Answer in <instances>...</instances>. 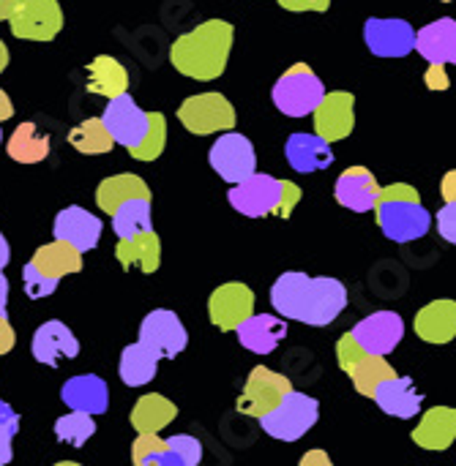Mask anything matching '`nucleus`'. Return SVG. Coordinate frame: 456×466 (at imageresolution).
Masks as SVG:
<instances>
[{"mask_svg":"<svg viewBox=\"0 0 456 466\" xmlns=\"http://www.w3.org/2000/svg\"><path fill=\"white\" fill-rule=\"evenodd\" d=\"M271 306L282 319L328 328L347 306V287L331 276H306L298 270L282 273L271 287Z\"/></svg>","mask_w":456,"mask_h":466,"instance_id":"f257e3e1","label":"nucleus"},{"mask_svg":"<svg viewBox=\"0 0 456 466\" xmlns=\"http://www.w3.org/2000/svg\"><path fill=\"white\" fill-rule=\"evenodd\" d=\"M235 30L224 19H208L178 35L170 46V63L178 74L200 82H211L224 74Z\"/></svg>","mask_w":456,"mask_h":466,"instance_id":"f03ea898","label":"nucleus"},{"mask_svg":"<svg viewBox=\"0 0 456 466\" xmlns=\"http://www.w3.org/2000/svg\"><path fill=\"white\" fill-rule=\"evenodd\" d=\"M375 218L389 240L410 243L430 232L435 216L421 205V197L410 183H394L380 188Z\"/></svg>","mask_w":456,"mask_h":466,"instance_id":"7ed1b4c3","label":"nucleus"},{"mask_svg":"<svg viewBox=\"0 0 456 466\" xmlns=\"http://www.w3.org/2000/svg\"><path fill=\"white\" fill-rule=\"evenodd\" d=\"M271 98H274V104H276V109L282 115L306 117L326 98V85L306 63H295L276 79V85L271 90Z\"/></svg>","mask_w":456,"mask_h":466,"instance_id":"20e7f679","label":"nucleus"},{"mask_svg":"<svg viewBox=\"0 0 456 466\" xmlns=\"http://www.w3.org/2000/svg\"><path fill=\"white\" fill-rule=\"evenodd\" d=\"M317 420H320L317 399L290 390L274 412L260 418V426L268 437H274L279 442H298L306 431L315 429Z\"/></svg>","mask_w":456,"mask_h":466,"instance_id":"39448f33","label":"nucleus"},{"mask_svg":"<svg viewBox=\"0 0 456 466\" xmlns=\"http://www.w3.org/2000/svg\"><path fill=\"white\" fill-rule=\"evenodd\" d=\"M178 120L183 123L186 131L197 137L219 134V131H233L235 128V109L222 93H200L189 96L178 106Z\"/></svg>","mask_w":456,"mask_h":466,"instance_id":"423d86ee","label":"nucleus"},{"mask_svg":"<svg viewBox=\"0 0 456 466\" xmlns=\"http://www.w3.org/2000/svg\"><path fill=\"white\" fill-rule=\"evenodd\" d=\"M290 390H293V385L285 374H276L265 366H257V369H252V374H249V380H246V385L235 401V410L246 418L260 420L268 412H274Z\"/></svg>","mask_w":456,"mask_h":466,"instance_id":"0eeeda50","label":"nucleus"},{"mask_svg":"<svg viewBox=\"0 0 456 466\" xmlns=\"http://www.w3.org/2000/svg\"><path fill=\"white\" fill-rule=\"evenodd\" d=\"M8 25L16 38L52 41L63 27V11L57 0H14Z\"/></svg>","mask_w":456,"mask_h":466,"instance_id":"6e6552de","label":"nucleus"},{"mask_svg":"<svg viewBox=\"0 0 456 466\" xmlns=\"http://www.w3.org/2000/svg\"><path fill=\"white\" fill-rule=\"evenodd\" d=\"M208 161H211L213 172H216L222 180L233 183V186L244 183L246 177H252V175L257 172V153H254V145L249 142V137H244V134H238V131L222 134V137L213 142V147H211V153H208Z\"/></svg>","mask_w":456,"mask_h":466,"instance_id":"1a4fd4ad","label":"nucleus"},{"mask_svg":"<svg viewBox=\"0 0 456 466\" xmlns=\"http://www.w3.org/2000/svg\"><path fill=\"white\" fill-rule=\"evenodd\" d=\"M233 210H238L246 218H265L279 216L282 208V180L265 172H254L244 183L233 186L227 194Z\"/></svg>","mask_w":456,"mask_h":466,"instance_id":"9d476101","label":"nucleus"},{"mask_svg":"<svg viewBox=\"0 0 456 466\" xmlns=\"http://www.w3.org/2000/svg\"><path fill=\"white\" fill-rule=\"evenodd\" d=\"M140 344L153 350L161 360H172L186 350L189 333H186V328L175 311L156 309L140 325Z\"/></svg>","mask_w":456,"mask_h":466,"instance_id":"9b49d317","label":"nucleus"},{"mask_svg":"<svg viewBox=\"0 0 456 466\" xmlns=\"http://www.w3.org/2000/svg\"><path fill=\"white\" fill-rule=\"evenodd\" d=\"M101 120H104L109 137L115 139V145H123L126 150H134L145 139V134H148L150 112L140 109V104L129 93H123V96L112 98L107 104Z\"/></svg>","mask_w":456,"mask_h":466,"instance_id":"f8f14e48","label":"nucleus"},{"mask_svg":"<svg viewBox=\"0 0 456 466\" xmlns=\"http://www.w3.org/2000/svg\"><path fill=\"white\" fill-rule=\"evenodd\" d=\"M252 314H254V292L246 284L227 281L211 292L208 317H211L213 328H219L222 333L238 330Z\"/></svg>","mask_w":456,"mask_h":466,"instance_id":"ddd939ff","label":"nucleus"},{"mask_svg":"<svg viewBox=\"0 0 456 466\" xmlns=\"http://www.w3.org/2000/svg\"><path fill=\"white\" fill-rule=\"evenodd\" d=\"M315 115V134L328 145L342 142L356 128V96L347 90H331L320 101Z\"/></svg>","mask_w":456,"mask_h":466,"instance_id":"4468645a","label":"nucleus"},{"mask_svg":"<svg viewBox=\"0 0 456 466\" xmlns=\"http://www.w3.org/2000/svg\"><path fill=\"white\" fill-rule=\"evenodd\" d=\"M364 41L378 57H405L416 49V30L408 19H380L364 22Z\"/></svg>","mask_w":456,"mask_h":466,"instance_id":"2eb2a0df","label":"nucleus"},{"mask_svg":"<svg viewBox=\"0 0 456 466\" xmlns=\"http://www.w3.org/2000/svg\"><path fill=\"white\" fill-rule=\"evenodd\" d=\"M350 336L358 341V347H361L367 355L386 358V355L394 352V347L405 339V322H402V317L394 314V311H378V314L364 317V319L350 330Z\"/></svg>","mask_w":456,"mask_h":466,"instance_id":"dca6fc26","label":"nucleus"},{"mask_svg":"<svg viewBox=\"0 0 456 466\" xmlns=\"http://www.w3.org/2000/svg\"><path fill=\"white\" fill-rule=\"evenodd\" d=\"M101 232H104L101 218H96L93 213H88V210L79 208V205H71V208L60 210V213L55 216V224H52L55 240L68 243V246L77 248L79 254L93 251V248L98 246V240H101Z\"/></svg>","mask_w":456,"mask_h":466,"instance_id":"f3484780","label":"nucleus"},{"mask_svg":"<svg viewBox=\"0 0 456 466\" xmlns=\"http://www.w3.org/2000/svg\"><path fill=\"white\" fill-rule=\"evenodd\" d=\"M380 188L383 186L367 167H350L337 177L334 197L342 208H347L353 213H369L378 205Z\"/></svg>","mask_w":456,"mask_h":466,"instance_id":"a211bd4d","label":"nucleus"},{"mask_svg":"<svg viewBox=\"0 0 456 466\" xmlns=\"http://www.w3.org/2000/svg\"><path fill=\"white\" fill-rule=\"evenodd\" d=\"M30 352L41 366H60V360H74L79 355V341L77 336L57 319L44 322L30 341Z\"/></svg>","mask_w":456,"mask_h":466,"instance_id":"6ab92c4d","label":"nucleus"},{"mask_svg":"<svg viewBox=\"0 0 456 466\" xmlns=\"http://www.w3.org/2000/svg\"><path fill=\"white\" fill-rule=\"evenodd\" d=\"M60 399L71 412H85L90 418L104 415L109 407L107 382L96 374H79L66 380V385L60 388Z\"/></svg>","mask_w":456,"mask_h":466,"instance_id":"aec40b11","label":"nucleus"},{"mask_svg":"<svg viewBox=\"0 0 456 466\" xmlns=\"http://www.w3.org/2000/svg\"><path fill=\"white\" fill-rule=\"evenodd\" d=\"M372 399H375V404H378L386 415L399 418V420L416 418V415L421 412V404H424V396L416 390L413 380L399 377V374L391 377V380H386V382H380Z\"/></svg>","mask_w":456,"mask_h":466,"instance_id":"412c9836","label":"nucleus"},{"mask_svg":"<svg viewBox=\"0 0 456 466\" xmlns=\"http://www.w3.org/2000/svg\"><path fill=\"white\" fill-rule=\"evenodd\" d=\"M413 330L421 341L427 344H449L456 339V300H432L427 303L416 319H413Z\"/></svg>","mask_w":456,"mask_h":466,"instance_id":"4be33fe9","label":"nucleus"},{"mask_svg":"<svg viewBox=\"0 0 456 466\" xmlns=\"http://www.w3.org/2000/svg\"><path fill=\"white\" fill-rule=\"evenodd\" d=\"M235 333L244 350L254 355H271L287 339V319L274 314H252Z\"/></svg>","mask_w":456,"mask_h":466,"instance_id":"5701e85b","label":"nucleus"},{"mask_svg":"<svg viewBox=\"0 0 456 466\" xmlns=\"http://www.w3.org/2000/svg\"><path fill=\"white\" fill-rule=\"evenodd\" d=\"M285 156H287V164L304 175L328 169L334 164L331 145L326 139H320L317 134H304V131L290 134V139L285 145Z\"/></svg>","mask_w":456,"mask_h":466,"instance_id":"b1692460","label":"nucleus"},{"mask_svg":"<svg viewBox=\"0 0 456 466\" xmlns=\"http://www.w3.org/2000/svg\"><path fill=\"white\" fill-rule=\"evenodd\" d=\"M413 442L424 451L443 453L454 445L456 440V410L454 407H432L424 412L421 423L410 434Z\"/></svg>","mask_w":456,"mask_h":466,"instance_id":"393cba45","label":"nucleus"},{"mask_svg":"<svg viewBox=\"0 0 456 466\" xmlns=\"http://www.w3.org/2000/svg\"><path fill=\"white\" fill-rule=\"evenodd\" d=\"M416 52L430 63H454L456 57V19L440 16L416 33Z\"/></svg>","mask_w":456,"mask_h":466,"instance_id":"a878e982","label":"nucleus"},{"mask_svg":"<svg viewBox=\"0 0 456 466\" xmlns=\"http://www.w3.org/2000/svg\"><path fill=\"white\" fill-rule=\"evenodd\" d=\"M115 259L120 262L123 270L137 268L145 276H150L161 265V240H159V235L153 229L150 232H142V235L123 238L115 246Z\"/></svg>","mask_w":456,"mask_h":466,"instance_id":"bb28decb","label":"nucleus"},{"mask_svg":"<svg viewBox=\"0 0 456 466\" xmlns=\"http://www.w3.org/2000/svg\"><path fill=\"white\" fill-rule=\"evenodd\" d=\"M131 199H150V188L148 183L140 177V175H131V172H120V175H112V177H104L96 188V205L104 210V213H115L120 205L131 202Z\"/></svg>","mask_w":456,"mask_h":466,"instance_id":"cd10ccee","label":"nucleus"},{"mask_svg":"<svg viewBox=\"0 0 456 466\" xmlns=\"http://www.w3.org/2000/svg\"><path fill=\"white\" fill-rule=\"evenodd\" d=\"M85 87H88V93L104 96L112 101L129 90V71L120 60H115L109 55H98L88 66V85Z\"/></svg>","mask_w":456,"mask_h":466,"instance_id":"c85d7f7f","label":"nucleus"},{"mask_svg":"<svg viewBox=\"0 0 456 466\" xmlns=\"http://www.w3.org/2000/svg\"><path fill=\"white\" fill-rule=\"evenodd\" d=\"M175 418H178V407H175L170 399H164V396H159V393H148V396H142V399L134 404L129 420H131V429H134L137 434H159V431L167 429Z\"/></svg>","mask_w":456,"mask_h":466,"instance_id":"c756f323","label":"nucleus"},{"mask_svg":"<svg viewBox=\"0 0 456 466\" xmlns=\"http://www.w3.org/2000/svg\"><path fill=\"white\" fill-rule=\"evenodd\" d=\"M159 355L153 350H148L145 344L134 341L120 352V363H118V374L120 382L126 388H142L148 382H153L156 371H159Z\"/></svg>","mask_w":456,"mask_h":466,"instance_id":"7c9ffc66","label":"nucleus"},{"mask_svg":"<svg viewBox=\"0 0 456 466\" xmlns=\"http://www.w3.org/2000/svg\"><path fill=\"white\" fill-rule=\"evenodd\" d=\"M30 265H33L38 273H44V276L60 281L63 276H71V273H79V270H82V254H79L77 248H71L68 243L52 240V243L41 246V248L33 254Z\"/></svg>","mask_w":456,"mask_h":466,"instance_id":"2f4dec72","label":"nucleus"},{"mask_svg":"<svg viewBox=\"0 0 456 466\" xmlns=\"http://www.w3.org/2000/svg\"><path fill=\"white\" fill-rule=\"evenodd\" d=\"M5 150L19 164H38L49 156V137L36 128V123H22L5 142Z\"/></svg>","mask_w":456,"mask_h":466,"instance_id":"473e14b6","label":"nucleus"},{"mask_svg":"<svg viewBox=\"0 0 456 466\" xmlns=\"http://www.w3.org/2000/svg\"><path fill=\"white\" fill-rule=\"evenodd\" d=\"M68 145L82 156H101L115 147V139L109 137L101 117H88L68 131Z\"/></svg>","mask_w":456,"mask_h":466,"instance_id":"72a5a7b5","label":"nucleus"},{"mask_svg":"<svg viewBox=\"0 0 456 466\" xmlns=\"http://www.w3.org/2000/svg\"><path fill=\"white\" fill-rule=\"evenodd\" d=\"M153 229V205L150 199H131L112 213V232L123 240Z\"/></svg>","mask_w":456,"mask_h":466,"instance_id":"f704fd0d","label":"nucleus"},{"mask_svg":"<svg viewBox=\"0 0 456 466\" xmlns=\"http://www.w3.org/2000/svg\"><path fill=\"white\" fill-rule=\"evenodd\" d=\"M391 377H397L394 366H391L386 358H375V355H367V358L356 366V371L350 374L356 390H358L361 396H367V399H372L375 390H378V385L386 382V380H391Z\"/></svg>","mask_w":456,"mask_h":466,"instance_id":"c9c22d12","label":"nucleus"},{"mask_svg":"<svg viewBox=\"0 0 456 466\" xmlns=\"http://www.w3.org/2000/svg\"><path fill=\"white\" fill-rule=\"evenodd\" d=\"M93 434H96V420L85 412H68L55 420V437L63 445L82 448V445H88V440Z\"/></svg>","mask_w":456,"mask_h":466,"instance_id":"e433bc0d","label":"nucleus"},{"mask_svg":"<svg viewBox=\"0 0 456 466\" xmlns=\"http://www.w3.org/2000/svg\"><path fill=\"white\" fill-rule=\"evenodd\" d=\"M164 145H167V117L161 112H150L148 134L134 150H129V156L137 161H156L164 153Z\"/></svg>","mask_w":456,"mask_h":466,"instance_id":"4c0bfd02","label":"nucleus"},{"mask_svg":"<svg viewBox=\"0 0 456 466\" xmlns=\"http://www.w3.org/2000/svg\"><path fill=\"white\" fill-rule=\"evenodd\" d=\"M22 287H25V295H27L30 300H41V298L55 295L57 281L49 279V276H44V273H38V270L27 262V265L22 268Z\"/></svg>","mask_w":456,"mask_h":466,"instance_id":"58836bf2","label":"nucleus"},{"mask_svg":"<svg viewBox=\"0 0 456 466\" xmlns=\"http://www.w3.org/2000/svg\"><path fill=\"white\" fill-rule=\"evenodd\" d=\"M167 451V440H161L159 434H137L134 445H131V461L134 466H145L153 456Z\"/></svg>","mask_w":456,"mask_h":466,"instance_id":"ea45409f","label":"nucleus"},{"mask_svg":"<svg viewBox=\"0 0 456 466\" xmlns=\"http://www.w3.org/2000/svg\"><path fill=\"white\" fill-rule=\"evenodd\" d=\"M167 448L172 453H178L186 466H200V461H202V445L192 434H175V437H170L167 440Z\"/></svg>","mask_w":456,"mask_h":466,"instance_id":"a19ab883","label":"nucleus"},{"mask_svg":"<svg viewBox=\"0 0 456 466\" xmlns=\"http://www.w3.org/2000/svg\"><path fill=\"white\" fill-rule=\"evenodd\" d=\"M364 358H367V352L358 347V341H356L350 333H345V336L339 339V344H337V360H339L342 371L350 377V374L356 371V366H358Z\"/></svg>","mask_w":456,"mask_h":466,"instance_id":"79ce46f5","label":"nucleus"},{"mask_svg":"<svg viewBox=\"0 0 456 466\" xmlns=\"http://www.w3.org/2000/svg\"><path fill=\"white\" fill-rule=\"evenodd\" d=\"M435 218H438V232H440V238L449 240L451 246H456V202L443 205V208L438 210Z\"/></svg>","mask_w":456,"mask_h":466,"instance_id":"37998d69","label":"nucleus"},{"mask_svg":"<svg viewBox=\"0 0 456 466\" xmlns=\"http://www.w3.org/2000/svg\"><path fill=\"white\" fill-rule=\"evenodd\" d=\"M301 202V188L293 180H282V208H279V218H290L293 208Z\"/></svg>","mask_w":456,"mask_h":466,"instance_id":"c03bdc74","label":"nucleus"},{"mask_svg":"<svg viewBox=\"0 0 456 466\" xmlns=\"http://www.w3.org/2000/svg\"><path fill=\"white\" fill-rule=\"evenodd\" d=\"M424 82H427L430 90H449L451 87V79L446 74V66H440V63H430V68L424 74Z\"/></svg>","mask_w":456,"mask_h":466,"instance_id":"a18cd8bd","label":"nucleus"},{"mask_svg":"<svg viewBox=\"0 0 456 466\" xmlns=\"http://www.w3.org/2000/svg\"><path fill=\"white\" fill-rule=\"evenodd\" d=\"M16 431H19L16 426L0 423V466L11 464V459H14V448H11V442H14Z\"/></svg>","mask_w":456,"mask_h":466,"instance_id":"49530a36","label":"nucleus"},{"mask_svg":"<svg viewBox=\"0 0 456 466\" xmlns=\"http://www.w3.org/2000/svg\"><path fill=\"white\" fill-rule=\"evenodd\" d=\"M279 5L287 11H328L331 0H279Z\"/></svg>","mask_w":456,"mask_h":466,"instance_id":"de8ad7c7","label":"nucleus"},{"mask_svg":"<svg viewBox=\"0 0 456 466\" xmlns=\"http://www.w3.org/2000/svg\"><path fill=\"white\" fill-rule=\"evenodd\" d=\"M16 344V336H14V328L8 322V317H0V355H8Z\"/></svg>","mask_w":456,"mask_h":466,"instance_id":"09e8293b","label":"nucleus"},{"mask_svg":"<svg viewBox=\"0 0 456 466\" xmlns=\"http://www.w3.org/2000/svg\"><path fill=\"white\" fill-rule=\"evenodd\" d=\"M298 466H337V464L328 459V453H326V451L315 448V451H309V453H304V456H301Z\"/></svg>","mask_w":456,"mask_h":466,"instance_id":"8fccbe9b","label":"nucleus"},{"mask_svg":"<svg viewBox=\"0 0 456 466\" xmlns=\"http://www.w3.org/2000/svg\"><path fill=\"white\" fill-rule=\"evenodd\" d=\"M440 194H443L446 205L456 202V169H451V172H446V175H443V183H440Z\"/></svg>","mask_w":456,"mask_h":466,"instance_id":"3c124183","label":"nucleus"},{"mask_svg":"<svg viewBox=\"0 0 456 466\" xmlns=\"http://www.w3.org/2000/svg\"><path fill=\"white\" fill-rule=\"evenodd\" d=\"M145 466H186V464H183V459H181L178 453H172V451L167 448L164 453L153 456V459H150Z\"/></svg>","mask_w":456,"mask_h":466,"instance_id":"603ef678","label":"nucleus"},{"mask_svg":"<svg viewBox=\"0 0 456 466\" xmlns=\"http://www.w3.org/2000/svg\"><path fill=\"white\" fill-rule=\"evenodd\" d=\"M0 423H8V426H16L19 429V415L5 401H0Z\"/></svg>","mask_w":456,"mask_h":466,"instance_id":"864d4df0","label":"nucleus"},{"mask_svg":"<svg viewBox=\"0 0 456 466\" xmlns=\"http://www.w3.org/2000/svg\"><path fill=\"white\" fill-rule=\"evenodd\" d=\"M8 117H14V104H11V98L0 90V123H5Z\"/></svg>","mask_w":456,"mask_h":466,"instance_id":"5fc2aeb1","label":"nucleus"},{"mask_svg":"<svg viewBox=\"0 0 456 466\" xmlns=\"http://www.w3.org/2000/svg\"><path fill=\"white\" fill-rule=\"evenodd\" d=\"M5 303H8V279L0 270V317H5Z\"/></svg>","mask_w":456,"mask_h":466,"instance_id":"6e6d98bb","label":"nucleus"},{"mask_svg":"<svg viewBox=\"0 0 456 466\" xmlns=\"http://www.w3.org/2000/svg\"><path fill=\"white\" fill-rule=\"evenodd\" d=\"M8 259H11V248H8V240H5L3 232H0V270L8 265Z\"/></svg>","mask_w":456,"mask_h":466,"instance_id":"4d7b16f0","label":"nucleus"},{"mask_svg":"<svg viewBox=\"0 0 456 466\" xmlns=\"http://www.w3.org/2000/svg\"><path fill=\"white\" fill-rule=\"evenodd\" d=\"M11 8H14V0H0V22H3V19L8 22V16H11Z\"/></svg>","mask_w":456,"mask_h":466,"instance_id":"13d9d810","label":"nucleus"},{"mask_svg":"<svg viewBox=\"0 0 456 466\" xmlns=\"http://www.w3.org/2000/svg\"><path fill=\"white\" fill-rule=\"evenodd\" d=\"M5 66H8V49H5V44L0 41V74L5 71Z\"/></svg>","mask_w":456,"mask_h":466,"instance_id":"bf43d9fd","label":"nucleus"},{"mask_svg":"<svg viewBox=\"0 0 456 466\" xmlns=\"http://www.w3.org/2000/svg\"><path fill=\"white\" fill-rule=\"evenodd\" d=\"M55 466H82V464H77V461H57Z\"/></svg>","mask_w":456,"mask_h":466,"instance_id":"052dcab7","label":"nucleus"},{"mask_svg":"<svg viewBox=\"0 0 456 466\" xmlns=\"http://www.w3.org/2000/svg\"><path fill=\"white\" fill-rule=\"evenodd\" d=\"M443 3H451V0H443Z\"/></svg>","mask_w":456,"mask_h":466,"instance_id":"680f3d73","label":"nucleus"},{"mask_svg":"<svg viewBox=\"0 0 456 466\" xmlns=\"http://www.w3.org/2000/svg\"><path fill=\"white\" fill-rule=\"evenodd\" d=\"M0 139H3V131H0Z\"/></svg>","mask_w":456,"mask_h":466,"instance_id":"e2e57ef3","label":"nucleus"},{"mask_svg":"<svg viewBox=\"0 0 456 466\" xmlns=\"http://www.w3.org/2000/svg\"><path fill=\"white\" fill-rule=\"evenodd\" d=\"M454 66H456V57H454Z\"/></svg>","mask_w":456,"mask_h":466,"instance_id":"0e129e2a","label":"nucleus"}]
</instances>
